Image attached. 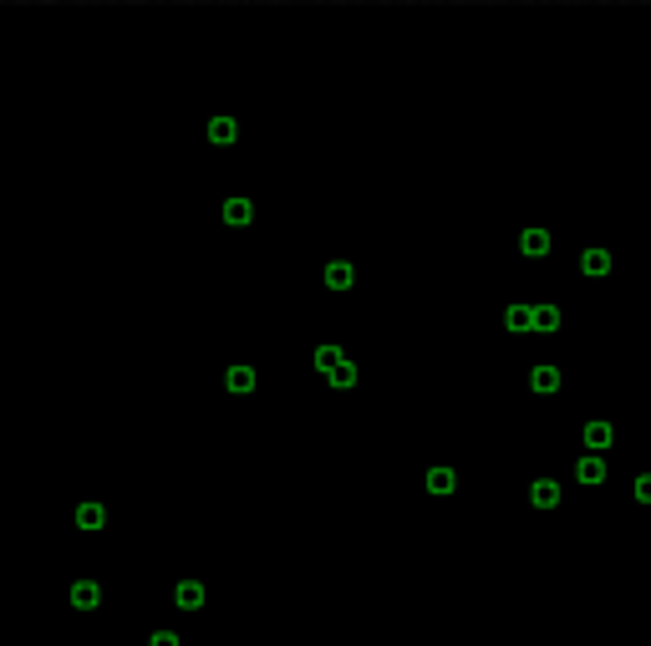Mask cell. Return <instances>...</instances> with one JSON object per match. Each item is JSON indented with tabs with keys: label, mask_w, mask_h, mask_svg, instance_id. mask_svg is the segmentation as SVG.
I'll list each match as a JSON object with an SVG mask.
<instances>
[{
	"label": "cell",
	"mask_w": 651,
	"mask_h": 646,
	"mask_svg": "<svg viewBox=\"0 0 651 646\" xmlns=\"http://www.w3.org/2000/svg\"><path fill=\"white\" fill-rule=\"evenodd\" d=\"M179 606H199V586H179Z\"/></svg>",
	"instance_id": "obj_1"
},
{
	"label": "cell",
	"mask_w": 651,
	"mask_h": 646,
	"mask_svg": "<svg viewBox=\"0 0 651 646\" xmlns=\"http://www.w3.org/2000/svg\"><path fill=\"white\" fill-rule=\"evenodd\" d=\"M153 646H179V641H173L168 631H158V636H153Z\"/></svg>",
	"instance_id": "obj_2"
}]
</instances>
